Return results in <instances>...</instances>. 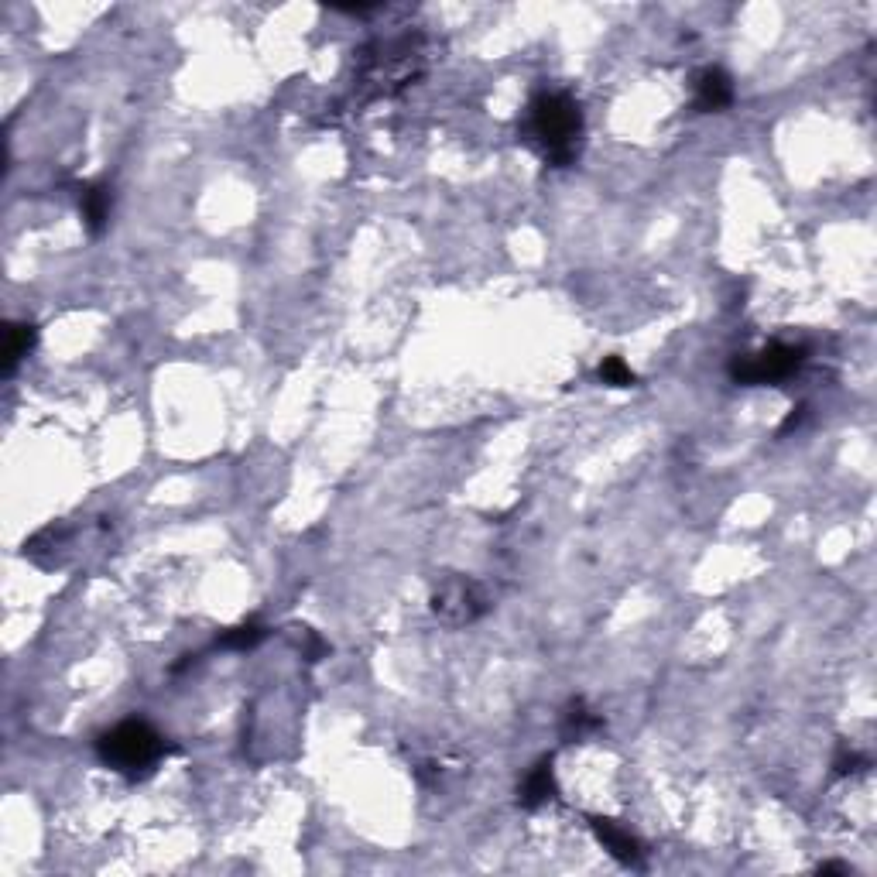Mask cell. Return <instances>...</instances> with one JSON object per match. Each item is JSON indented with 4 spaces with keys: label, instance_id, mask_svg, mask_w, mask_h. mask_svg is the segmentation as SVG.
Returning a JSON list of instances; mask_svg holds the SVG:
<instances>
[{
    "label": "cell",
    "instance_id": "8992f818",
    "mask_svg": "<svg viewBox=\"0 0 877 877\" xmlns=\"http://www.w3.org/2000/svg\"><path fill=\"white\" fill-rule=\"evenodd\" d=\"M590 826H593V833H597V840L603 843V850H607L614 860H621V864H627V867H638L641 860H645V847H641L638 836H634L631 830H624V826H617L614 819L590 816Z\"/></svg>",
    "mask_w": 877,
    "mask_h": 877
},
{
    "label": "cell",
    "instance_id": "277c9868",
    "mask_svg": "<svg viewBox=\"0 0 877 877\" xmlns=\"http://www.w3.org/2000/svg\"><path fill=\"white\" fill-rule=\"evenodd\" d=\"M806 353V347H795V343H771L758 353L737 357L730 364V377L737 384H778L785 377L799 374L802 364H806Z\"/></svg>",
    "mask_w": 877,
    "mask_h": 877
},
{
    "label": "cell",
    "instance_id": "5b68a950",
    "mask_svg": "<svg viewBox=\"0 0 877 877\" xmlns=\"http://www.w3.org/2000/svg\"><path fill=\"white\" fill-rule=\"evenodd\" d=\"M432 614L449 627H466L487 614V597L470 576H446L432 590Z\"/></svg>",
    "mask_w": 877,
    "mask_h": 877
},
{
    "label": "cell",
    "instance_id": "2e32d148",
    "mask_svg": "<svg viewBox=\"0 0 877 877\" xmlns=\"http://www.w3.org/2000/svg\"><path fill=\"white\" fill-rule=\"evenodd\" d=\"M802 418H806V405L792 408V415H788V418H785V422H782V429H778V432H782V436H785V432H788V429H795V425H799V422H802Z\"/></svg>",
    "mask_w": 877,
    "mask_h": 877
},
{
    "label": "cell",
    "instance_id": "4fadbf2b",
    "mask_svg": "<svg viewBox=\"0 0 877 877\" xmlns=\"http://www.w3.org/2000/svg\"><path fill=\"white\" fill-rule=\"evenodd\" d=\"M600 716L593 713V710H586L583 703H573L569 706V713H566V734L569 737H583V734H590V730H600Z\"/></svg>",
    "mask_w": 877,
    "mask_h": 877
},
{
    "label": "cell",
    "instance_id": "7a4b0ae2",
    "mask_svg": "<svg viewBox=\"0 0 877 877\" xmlns=\"http://www.w3.org/2000/svg\"><path fill=\"white\" fill-rule=\"evenodd\" d=\"M422 72H425V38L401 35V38H391V42H374L370 48H364L357 86L360 93H364V100H381V96H394L405 90V86H412Z\"/></svg>",
    "mask_w": 877,
    "mask_h": 877
},
{
    "label": "cell",
    "instance_id": "30bf717a",
    "mask_svg": "<svg viewBox=\"0 0 877 877\" xmlns=\"http://www.w3.org/2000/svg\"><path fill=\"white\" fill-rule=\"evenodd\" d=\"M31 347H35V326H31V323H11V329H7V350H4V370H7V374H14V367L28 357Z\"/></svg>",
    "mask_w": 877,
    "mask_h": 877
},
{
    "label": "cell",
    "instance_id": "7c38bea8",
    "mask_svg": "<svg viewBox=\"0 0 877 877\" xmlns=\"http://www.w3.org/2000/svg\"><path fill=\"white\" fill-rule=\"evenodd\" d=\"M257 641H264V627L257 624V621H247V624L230 627V631L220 638V645L223 648H233V651H247V648H254Z\"/></svg>",
    "mask_w": 877,
    "mask_h": 877
},
{
    "label": "cell",
    "instance_id": "e0dca14e",
    "mask_svg": "<svg viewBox=\"0 0 877 877\" xmlns=\"http://www.w3.org/2000/svg\"><path fill=\"white\" fill-rule=\"evenodd\" d=\"M843 871H847L843 864H823V867H819V874H843Z\"/></svg>",
    "mask_w": 877,
    "mask_h": 877
},
{
    "label": "cell",
    "instance_id": "6da1fadb",
    "mask_svg": "<svg viewBox=\"0 0 877 877\" xmlns=\"http://www.w3.org/2000/svg\"><path fill=\"white\" fill-rule=\"evenodd\" d=\"M586 120L579 103L566 90H542L531 96L525 134L538 148V155L555 168H566L579 158Z\"/></svg>",
    "mask_w": 877,
    "mask_h": 877
},
{
    "label": "cell",
    "instance_id": "9c48e42d",
    "mask_svg": "<svg viewBox=\"0 0 877 877\" xmlns=\"http://www.w3.org/2000/svg\"><path fill=\"white\" fill-rule=\"evenodd\" d=\"M110 206H114V196H110L107 185L93 182L83 189V196H79V209H83V220L86 227H90V233H103V227H107L110 220Z\"/></svg>",
    "mask_w": 877,
    "mask_h": 877
},
{
    "label": "cell",
    "instance_id": "52a82bcc",
    "mask_svg": "<svg viewBox=\"0 0 877 877\" xmlns=\"http://www.w3.org/2000/svg\"><path fill=\"white\" fill-rule=\"evenodd\" d=\"M734 103V79L723 69H703L696 76V110L699 114H716V110H727Z\"/></svg>",
    "mask_w": 877,
    "mask_h": 877
},
{
    "label": "cell",
    "instance_id": "ba28073f",
    "mask_svg": "<svg viewBox=\"0 0 877 877\" xmlns=\"http://www.w3.org/2000/svg\"><path fill=\"white\" fill-rule=\"evenodd\" d=\"M555 792H559V788H555L552 758H542L525 775V782H521V806H525V809H538V806H545V802H552Z\"/></svg>",
    "mask_w": 877,
    "mask_h": 877
},
{
    "label": "cell",
    "instance_id": "5bb4252c",
    "mask_svg": "<svg viewBox=\"0 0 877 877\" xmlns=\"http://www.w3.org/2000/svg\"><path fill=\"white\" fill-rule=\"evenodd\" d=\"M299 648H305V658H309V662H319V658L326 655V645L309 631V627H305V634L299 638Z\"/></svg>",
    "mask_w": 877,
    "mask_h": 877
},
{
    "label": "cell",
    "instance_id": "9a60e30c",
    "mask_svg": "<svg viewBox=\"0 0 877 877\" xmlns=\"http://www.w3.org/2000/svg\"><path fill=\"white\" fill-rule=\"evenodd\" d=\"M860 768H867V758H860V754H843V758H836V775H854Z\"/></svg>",
    "mask_w": 877,
    "mask_h": 877
},
{
    "label": "cell",
    "instance_id": "8fae6325",
    "mask_svg": "<svg viewBox=\"0 0 877 877\" xmlns=\"http://www.w3.org/2000/svg\"><path fill=\"white\" fill-rule=\"evenodd\" d=\"M597 381L607 384V388H631V384H638V374H634L621 357H607L597 367Z\"/></svg>",
    "mask_w": 877,
    "mask_h": 877
},
{
    "label": "cell",
    "instance_id": "3957f363",
    "mask_svg": "<svg viewBox=\"0 0 877 877\" xmlns=\"http://www.w3.org/2000/svg\"><path fill=\"white\" fill-rule=\"evenodd\" d=\"M96 754L107 768L120 771L127 778H138L155 771V764L165 758V737L144 720H124L114 730L100 734Z\"/></svg>",
    "mask_w": 877,
    "mask_h": 877
}]
</instances>
